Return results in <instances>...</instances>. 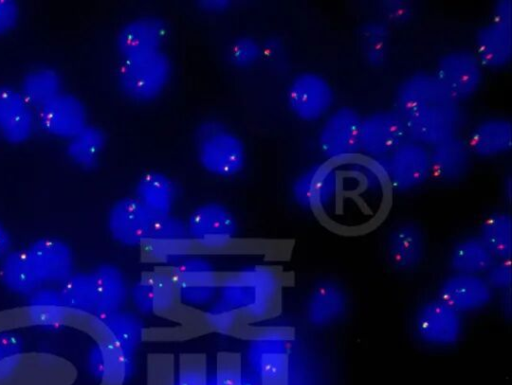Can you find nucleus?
I'll return each mask as SVG.
<instances>
[{"label":"nucleus","mask_w":512,"mask_h":385,"mask_svg":"<svg viewBox=\"0 0 512 385\" xmlns=\"http://www.w3.org/2000/svg\"><path fill=\"white\" fill-rule=\"evenodd\" d=\"M221 302L218 308L235 313L244 312L253 319L269 317L278 310L281 283L276 272L258 268L220 278Z\"/></svg>","instance_id":"1"},{"label":"nucleus","mask_w":512,"mask_h":385,"mask_svg":"<svg viewBox=\"0 0 512 385\" xmlns=\"http://www.w3.org/2000/svg\"><path fill=\"white\" fill-rule=\"evenodd\" d=\"M196 144L200 165L214 176H234L245 165L244 143L218 122L203 123L198 129Z\"/></svg>","instance_id":"2"},{"label":"nucleus","mask_w":512,"mask_h":385,"mask_svg":"<svg viewBox=\"0 0 512 385\" xmlns=\"http://www.w3.org/2000/svg\"><path fill=\"white\" fill-rule=\"evenodd\" d=\"M171 73V61L161 50L123 59L117 71V81L121 91L129 99L150 102L165 90Z\"/></svg>","instance_id":"3"},{"label":"nucleus","mask_w":512,"mask_h":385,"mask_svg":"<svg viewBox=\"0 0 512 385\" xmlns=\"http://www.w3.org/2000/svg\"><path fill=\"white\" fill-rule=\"evenodd\" d=\"M462 113L457 102L445 101L406 118L408 140L434 147L458 135Z\"/></svg>","instance_id":"4"},{"label":"nucleus","mask_w":512,"mask_h":385,"mask_svg":"<svg viewBox=\"0 0 512 385\" xmlns=\"http://www.w3.org/2000/svg\"><path fill=\"white\" fill-rule=\"evenodd\" d=\"M434 75L449 98L459 103L478 91L483 67L474 52L456 50L444 54L438 60Z\"/></svg>","instance_id":"5"},{"label":"nucleus","mask_w":512,"mask_h":385,"mask_svg":"<svg viewBox=\"0 0 512 385\" xmlns=\"http://www.w3.org/2000/svg\"><path fill=\"white\" fill-rule=\"evenodd\" d=\"M293 336L263 331L251 343V361L258 385H288V349Z\"/></svg>","instance_id":"6"},{"label":"nucleus","mask_w":512,"mask_h":385,"mask_svg":"<svg viewBox=\"0 0 512 385\" xmlns=\"http://www.w3.org/2000/svg\"><path fill=\"white\" fill-rule=\"evenodd\" d=\"M407 138L405 119L396 110H380L361 119L360 151L374 158L389 156Z\"/></svg>","instance_id":"7"},{"label":"nucleus","mask_w":512,"mask_h":385,"mask_svg":"<svg viewBox=\"0 0 512 385\" xmlns=\"http://www.w3.org/2000/svg\"><path fill=\"white\" fill-rule=\"evenodd\" d=\"M179 258L167 271L178 291L179 299L193 306L209 303L219 288L220 277L203 259Z\"/></svg>","instance_id":"8"},{"label":"nucleus","mask_w":512,"mask_h":385,"mask_svg":"<svg viewBox=\"0 0 512 385\" xmlns=\"http://www.w3.org/2000/svg\"><path fill=\"white\" fill-rule=\"evenodd\" d=\"M361 119L349 106L339 107L327 117L318 136L319 149L326 159H342L360 151Z\"/></svg>","instance_id":"9"},{"label":"nucleus","mask_w":512,"mask_h":385,"mask_svg":"<svg viewBox=\"0 0 512 385\" xmlns=\"http://www.w3.org/2000/svg\"><path fill=\"white\" fill-rule=\"evenodd\" d=\"M414 328L418 338L425 344L450 346L461 337L462 314L436 297L418 308Z\"/></svg>","instance_id":"10"},{"label":"nucleus","mask_w":512,"mask_h":385,"mask_svg":"<svg viewBox=\"0 0 512 385\" xmlns=\"http://www.w3.org/2000/svg\"><path fill=\"white\" fill-rule=\"evenodd\" d=\"M334 92L330 83L314 72H301L289 84L287 103L299 119L313 122L322 118L331 108Z\"/></svg>","instance_id":"11"},{"label":"nucleus","mask_w":512,"mask_h":385,"mask_svg":"<svg viewBox=\"0 0 512 385\" xmlns=\"http://www.w3.org/2000/svg\"><path fill=\"white\" fill-rule=\"evenodd\" d=\"M186 228L188 237L195 246L217 248L226 245L235 237L237 223L228 208L210 202L193 210Z\"/></svg>","instance_id":"12"},{"label":"nucleus","mask_w":512,"mask_h":385,"mask_svg":"<svg viewBox=\"0 0 512 385\" xmlns=\"http://www.w3.org/2000/svg\"><path fill=\"white\" fill-rule=\"evenodd\" d=\"M385 172L393 191H410L430 179L429 150L406 140L387 156Z\"/></svg>","instance_id":"13"},{"label":"nucleus","mask_w":512,"mask_h":385,"mask_svg":"<svg viewBox=\"0 0 512 385\" xmlns=\"http://www.w3.org/2000/svg\"><path fill=\"white\" fill-rule=\"evenodd\" d=\"M87 110L80 98L61 92L36 110V122L50 136L70 140L88 125Z\"/></svg>","instance_id":"14"},{"label":"nucleus","mask_w":512,"mask_h":385,"mask_svg":"<svg viewBox=\"0 0 512 385\" xmlns=\"http://www.w3.org/2000/svg\"><path fill=\"white\" fill-rule=\"evenodd\" d=\"M154 215L135 197L116 201L108 213V228L119 243L135 247L149 239Z\"/></svg>","instance_id":"15"},{"label":"nucleus","mask_w":512,"mask_h":385,"mask_svg":"<svg viewBox=\"0 0 512 385\" xmlns=\"http://www.w3.org/2000/svg\"><path fill=\"white\" fill-rule=\"evenodd\" d=\"M437 298L462 314L486 307L493 290L482 275L453 273L440 284Z\"/></svg>","instance_id":"16"},{"label":"nucleus","mask_w":512,"mask_h":385,"mask_svg":"<svg viewBox=\"0 0 512 385\" xmlns=\"http://www.w3.org/2000/svg\"><path fill=\"white\" fill-rule=\"evenodd\" d=\"M36 124V111L19 89L0 85V135L11 144H21L33 135Z\"/></svg>","instance_id":"17"},{"label":"nucleus","mask_w":512,"mask_h":385,"mask_svg":"<svg viewBox=\"0 0 512 385\" xmlns=\"http://www.w3.org/2000/svg\"><path fill=\"white\" fill-rule=\"evenodd\" d=\"M167 36L165 22L154 16H142L126 23L119 31L116 44L123 59L161 51Z\"/></svg>","instance_id":"18"},{"label":"nucleus","mask_w":512,"mask_h":385,"mask_svg":"<svg viewBox=\"0 0 512 385\" xmlns=\"http://www.w3.org/2000/svg\"><path fill=\"white\" fill-rule=\"evenodd\" d=\"M26 250L42 285L62 284L73 274L72 251L62 240L39 238Z\"/></svg>","instance_id":"19"},{"label":"nucleus","mask_w":512,"mask_h":385,"mask_svg":"<svg viewBox=\"0 0 512 385\" xmlns=\"http://www.w3.org/2000/svg\"><path fill=\"white\" fill-rule=\"evenodd\" d=\"M449 98L436 76L428 72H417L402 81L396 91V111L404 118H409L432 105Z\"/></svg>","instance_id":"20"},{"label":"nucleus","mask_w":512,"mask_h":385,"mask_svg":"<svg viewBox=\"0 0 512 385\" xmlns=\"http://www.w3.org/2000/svg\"><path fill=\"white\" fill-rule=\"evenodd\" d=\"M425 251L426 239L423 229L414 222H404L395 226L387 236V261L398 272L415 270L422 263Z\"/></svg>","instance_id":"21"},{"label":"nucleus","mask_w":512,"mask_h":385,"mask_svg":"<svg viewBox=\"0 0 512 385\" xmlns=\"http://www.w3.org/2000/svg\"><path fill=\"white\" fill-rule=\"evenodd\" d=\"M348 295L335 280L324 279L314 285L306 302V319L316 328H325L342 319L348 309Z\"/></svg>","instance_id":"22"},{"label":"nucleus","mask_w":512,"mask_h":385,"mask_svg":"<svg viewBox=\"0 0 512 385\" xmlns=\"http://www.w3.org/2000/svg\"><path fill=\"white\" fill-rule=\"evenodd\" d=\"M336 192V177L330 162L316 164L302 173L293 185L297 202L315 212L325 209Z\"/></svg>","instance_id":"23"},{"label":"nucleus","mask_w":512,"mask_h":385,"mask_svg":"<svg viewBox=\"0 0 512 385\" xmlns=\"http://www.w3.org/2000/svg\"><path fill=\"white\" fill-rule=\"evenodd\" d=\"M474 54L483 68L508 65L512 57V24L491 21L482 26L476 34Z\"/></svg>","instance_id":"24"},{"label":"nucleus","mask_w":512,"mask_h":385,"mask_svg":"<svg viewBox=\"0 0 512 385\" xmlns=\"http://www.w3.org/2000/svg\"><path fill=\"white\" fill-rule=\"evenodd\" d=\"M429 156L430 179L438 182L458 181L470 168L471 153L459 136L432 147Z\"/></svg>","instance_id":"25"},{"label":"nucleus","mask_w":512,"mask_h":385,"mask_svg":"<svg viewBox=\"0 0 512 385\" xmlns=\"http://www.w3.org/2000/svg\"><path fill=\"white\" fill-rule=\"evenodd\" d=\"M471 155L493 157L508 152L512 147V124L505 118L482 121L465 140Z\"/></svg>","instance_id":"26"},{"label":"nucleus","mask_w":512,"mask_h":385,"mask_svg":"<svg viewBox=\"0 0 512 385\" xmlns=\"http://www.w3.org/2000/svg\"><path fill=\"white\" fill-rule=\"evenodd\" d=\"M175 185L164 173L150 171L136 184L135 198L154 216L170 215L175 201Z\"/></svg>","instance_id":"27"},{"label":"nucleus","mask_w":512,"mask_h":385,"mask_svg":"<svg viewBox=\"0 0 512 385\" xmlns=\"http://www.w3.org/2000/svg\"><path fill=\"white\" fill-rule=\"evenodd\" d=\"M69 312L60 289L40 286L29 295L27 314L33 325L46 328L59 326L65 322Z\"/></svg>","instance_id":"28"},{"label":"nucleus","mask_w":512,"mask_h":385,"mask_svg":"<svg viewBox=\"0 0 512 385\" xmlns=\"http://www.w3.org/2000/svg\"><path fill=\"white\" fill-rule=\"evenodd\" d=\"M496 261L478 235L458 241L449 256V265L454 273L482 275Z\"/></svg>","instance_id":"29"},{"label":"nucleus","mask_w":512,"mask_h":385,"mask_svg":"<svg viewBox=\"0 0 512 385\" xmlns=\"http://www.w3.org/2000/svg\"><path fill=\"white\" fill-rule=\"evenodd\" d=\"M0 278L10 291L17 294L30 295L42 285L27 250L10 251L1 260Z\"/></svg>","instance_id":"30"},{"label":"nucleus","mask_w":512,"mask_h":385,"mask_svg":"<svg viewBox=\"0 0 512 385\" xmlns=\"http://www.w3.org/2000/svg\"><path fill=\"white\" fill-rule=\"evenodd\" d=\"M92 274L96 291L94 315L120 310L127 294L122 273L112 265H102Z\"/></svg>","instance_id":"31"},{"label":"nucleus","mask_w":512,"mask_h":385,"mask_svg":"<svg viewBox=\"0 0 512 385\" xmlns=\"http://www.w3.org/2000/svg\"><path fill=\"white\" fill-rule=\"evenodd\" d=\"M61 88L60 74L51 67L42 66L25 74L19 91L36 111L59 95Z\"/></svg>","instance_id":"32"},{"label":"nucleus","mask_w":512,"mask_h":385,"mask_svg":"<svg viewBox=\"0 0 512 385\" xmlns=\"http://www.w3.org/2000/svg\"><path fill=\"white\" fill-rule=\"evenodd\" d=\"M478 236L497 260L511 259L512 217L509 213L495 212L487 216Z\"/></svg>","instance_id":"33"},{"label":"nucleus","mask_w":512,"mask_h":385,"mask_svg":"<svg viewBox=\"0 0 512 385\" xmlns=\"http://www.w3.org/2000/svg\"><path fill=\"white\" fill-rule=\"evenodd\" d=\"M358 46L368 65L379 68L386 62L390 29L386 22L371 20L363 23L357 32Z\"/></svg>","instance_id":"34"},{"label":"nucleus","mask_w":512,"mask_h":385,"mask_svg":"<svg viewBox=\"0 0 512 385\" xmlns=\"http://www.w3.org/2000/svg\"><path fill=\"white\" fill-rule=\"evenodd\" d=\"M105 143L104 132L99 127L88 124L68 140L67 155L77 166L90 169L97 164Z\"/></svg>","instance_id":"35"},{"label":"nucleus","mask_w":512,"mask_h":385,"mask_svg":"<svg viewBox=\"0 0 512 385\" xmlns=\"http://www.w3.org/2000/svg\"><path fill=\"white\" fill-rule=\"evenodd\" d=\"M60 292L70 311L94 315L96 291L93 274L73 273L62 284Z\"/></svg>","instance_id":"36"},{"label":"nucleus","mask_w":512,"mask_h":385,"mask_svg":"<svg viewBox=\"0 0 512 385\" xmlns=\"http://www.w3.org/2000/svg\"><path fill=\"white\" fill-rule=\"evenodd\" d=\"M208 385H258L243 374L241 357L238 353L222 352L218 354L215 375L209 377Z\"/></svg>","instance_id":"37"},{"label":"nucleus","mask_w":512,"mask_h":385,"mask_svg":"<svg viewBox=\"0 0 512 385\" xmlns=\"http://www.w3.org/2000/svg\"><path fill=\"white\" fill-rule=\"evenodd\" d=\"M208 379L205 356L187 353L179 358L176 385H208Z\"/></svg>","instance_id":"38"},{"label":"nucleus","mask_w":512,"mask_h":385,"mask_svg":"<svg viewBox=\"0 0 512 385\" xmlns=\"http://www.w3.org/2000/svg\"><path fill=\"white\" fill-rule=\"evenodd\" d=\"M147 385H176L173 358L154 354L147 361Z\"/></svg>","instance_id":"39"},{"label":"nucleus","mask_w":512,"mask_h":385,"mask_svg":"<svg viewBox=\"0 0 512 385\" xmlns=\"http://www.w3.org/2000/svg\"><path fill=\"white\" fill-rule=\"evenodd\" d=\"M260 46L252 38L241 37L236 39L229 48V59L238 67H248L260 57Z\"/></svg>","instance_id":"40"},{"label":"nucleus","mask_w":512,"mask_h":385,"mask_svg":"<svg viewBox=\"0 0 512 385\" xmlns=\"http://www.w3.org/2000/svg\"><path fill=\"white\" fill-rule=\"evenodd\" d=\"M379 8L386 21L396 25L409 22L414 14V4L406 0H384Z\"/></svg>","instance_id":"41"},{"label":"nucleus","mask_w":512,"mask_h":385,"mask_svg":"<svg viewBox=\"0 0 512 385\" xmlns=\"http://www.w3.org/2000/svg\"><path fill=\"white\" fill-rule=\"evenodd\" d=\"M484 278L492 290H510L512 282L511 259L497 260L485 273Z\"/></svg>","instance_id":"42"},{"label":"nucleus","mask_w":512,"mask_h":385,"mask_svg":"<svg viewBox=\"0 0 512 385\" xmlns=\"http://www.w3.org/2000/svg\"><path fill=\"white\" fill-rule=\"evenodd\" d=\"M22 341L14 332L0 333V364L21 356Z\"/></svg>","instance_id":"43"},{"label":"nucleus","mask_w":512,"mask_h":385,"mask_svg":"<svg viewBox=\"0 0 512 385\" xmlns=\"http://www.w3.org/2000/svg\"><path fill=\"white\" fill-rule=\"evenodd\" d=\"M20 8L13 0H0V36L11 31L17 24Z\"/></svg>","instance_id":"44"},{"label":"nucleus","mask_w":512,"mask_h":385,"mask_svg":"<svg viewBox=\"0 0 512 385\" xmlns=\"http://www.w3.org/2000/svg\"><path fill=\"white\" fill-rule=\"evenodd\" d=\"M492 21L512 24V3L510 0H500L495 3Z\"/></svg>","instance_id":"45"},{"label":"nucleus","mask_w":512,"mask_h":385,"mask_svg":"<svg viewBox=\"0 0 512 385\" xmlns=\"http://www.w3.org/2000/svg\"><path fill=\"white\" fill-rule=\"evenodd\" d=\"M10 247V234L4 225L0 222V260H2L10 252Z\"/></svg>","instance_id":"46"},{"label":"nucleus","mask_w":512,"mask_h":385,"mask_svg":"<svg viewBox=\"0 0 512 385\" xmlns=\"http://www.w3.org/2000/svg\"><path fill=\"white\" fill-rule=\"evenodd\" d=\"M230 2L226 0H205L200 2L201 8L210 12H219L229 7Z\"/></svg>","instance_id":"47"}]
</instances>
